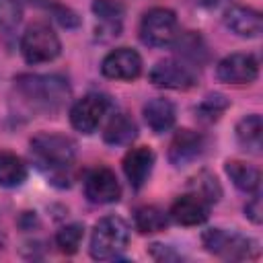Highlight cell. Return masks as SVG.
Segmentation results:
<instances>
[{
	"instance_id": "cell-1",
	"label": "cell",
	"mask_w": 263,
	"mask_h": 263,
	"mask_svg": "<svg viewBox=\"0 0 263 263\" xmlns=\"http://www.w3.org/2000/svg\"><path fill=\"white\" fill-rule=\"evenodd\" d=\"M21 92L37 107L41 109H60L70 99V86L62 76L55 74H33V76H21L18 78Z\"/></svg>"
},
{
	"instance_id": "cell-2",
	"label": "cell",
	"mask_w": 263,
	"mask_h": 263,
	"mask_svg": "<svg viewBox=\"0 0 263 263\" xmlns=\"http://www.w3.org/2000/svg\"><path fill=\"white\" fill-rule=\"evenodd\" d=\"M129 240V228L119 216H105L95 224L90 236V255L99 261L117 259Z\"/></svg>"
},
{
	"instance_id": "cell-3",
	"label": "cell",
	"mask_w": 263,
	"mask_h": 263,
	"mask_svg": "<svg viewBox=\"0 0 263 263\" xmlns=\"http://www.w3.org/2000/svg\"><path fill=\"white\" fill-rule=\"evenodd\" d=\"M76 146L70 138L60 134H39L31 140V156L35 162L51 173L64 171L74 162Z\"/></svg>"
},
{
	"instance_id": "cell-4",
	"label": "cell",
	"mask_w": 263,
	"mask_h": 263,
	"mask_svg": "<svg viewBox=\"0 0 263 263\" xmlns=\"http://www.w3.org/2000/svg\"><path fill=\"white\" fill-rule=\"evenodd\" d=\"M60 39L53 29L45 23H35L27 27L21 37V51L29 64H45L60 55Z\"/></svg>"
},
{
	"instance_id": "cell-5",
	"label": "cell",
	"mask_w": 263,
	"mask_h": 263,
	"mask_svg": "<svg viewBox=\"0 0 263 263\" xmlns=\"http://www.w3.org/2000/svg\"><path fill=\"white\" fill-rule=\"evenodd\" d=\"M179 37L177 14L168 8H152L140 21V39L152 47L173 45Z\"/></svg>"
},
{
	"instance_id": "cell-6",
	"label": "cell",
	"mask_w": 263,
	"mask_h": 263,
	"mask_svg": "<svg viewBox=\"0 0 263 263\" xmlns=\"http://www.w3.org/2000/svg\"><path fill=\"white\" fill-rule=\"evenodd\" d=\"M203 247L214 253L220 255L224 259H251L257 255V242L249 236H242L238 232H228L222 228H210L203 232Z\"/></svg>"
},
{
	"instance_id": "cell-7",
	"label": "cell",
	"mask_w": 263,
	"mask_h": 263,
	"mask_svg": "<svg viewBox=\"0 0 263 263\" xmlns=\"http://www.w3.org/2000/svg\"><path fill=\"white\" fill-rule=\"evenodd\" d=\"M107 111H109V99L99 92H88L74 103L70 111V121L78 132L90 134L99 127Z\"/></svg>"
},
{
	"instance_id": "cell-8",
	"label": "cell",
	"mask_w": 263,
	"mask_h": 263,
	"mask_svg": "<svg viewBox=\"0 0 263 263\" xmlns=\"http://www.w3.org/2000/svg\"><path fill=\"white\" fill-rule=\"evenodd\" d=\"M150 82L160 88L185 90L197 82V74L193 72L191 66H187L179 60H164V62H158L150 70Z\"/></svg>"
},
{
	"instance_id": "cell-9",
	"label": "cell",
	"mask_w": 263,
	"mask_h": 263,
	"mask_svg": "<svg viewBox=\"0 0 263 263\" xmlns=\"http://www.w3.org/2000/svg\"><path fill=\"white\" fill-rule=\"evenodd\" d=\"M101 72L113 80H134L142 72V58L136 49L117 47L105 55L101 64Z\"/></svg>"
},
{
	"instance_id": "cell-10",
	"label": "cell",
	"mask_w": 263,
	"mask_h": 263,
	"mask_svg": "<svg viewBox=\"0 0 263 263\" xmlns=\"http://www.w3.org/2000/svg\"><path fill=\"white\" fill-rule=\"evenodd\" d=\"M259 74V62L253 53H230L218 64V78L228 84H249Z\"/></svg>"
},
{
	"instance_id": "cell-11",
	"label": "cell",
	"mask_w": 263,
	"mask_h": 263,
	"mask_svg": "<svg viewBox=\"0 0 263 263\" xmlns=\"http://www.w3.org/2000/svg\"><path fill=\"white\" fill-rule=\"evenodd\" d=\"M84 193L92 203H113L119 199L121 187H119V181L111 168L99 166L86 175Z\"/></svg>"
},
{
	"instance_id": "cell-12",
	"label": "cell",
	"mask_w": 263,
	"mask_h": 263,
	"mask_svg": "<svg viewBox=\"0 0 263 263\" xmlns=\"http://www.w3.org/2000/svg\"><path fill=\"white\" fill-rule=\"evenodd\" d=\"M203 148H205V140L201 134L193 129H181L177 132V136L168 146V160L175 166H187L189 162L201 156Z\"/></svg>"
},
{
	"instance_id": "cell-13",
	"label": "cell",
	"mask_w": 263,
	"mask_h": 263,
	"mask_svg": "<svg viewBox=\"0 0 263 263\" xmlns=\"http://www.w3.org/2000/svg\"><path fill=\"white\" fill-rule=\"evenodd\" d=\"M208 216H210V201L199 193L181 195L171 208V218L183 226H197L205 222Z\"/></svg>"
},
{
	"instance_id": "cell-14",
	"label": "cell",
	"mask_w": 263,
	"mask_h": 263,
	"mask_svg": "<svg viewBox=\"0 0 263 263\" xmlns=\"http://www.w3.org/2000/svg\"><path fill=\"white\" fill-rule=\"evenodd\" d=\"M152 166H154V152L146 146L132 148L123 158V173H125L129 185L136 189H140L148 181Z\"/></svg>"
},
{
	"instance_id": "cell-15",
	"label": "cell",
	"mask_w": 263,
	"mask_h": 263,
	"mask_svg": "<svg viewBox=\"0 0 263 263\" xmlns=\"http://www.w3.org/2000/svg\"><path fill=\"white\" fill-rule=\"evenodd\" d=\"M224 25L238 37H259L263 29L261 14L249 6H230L224 12Z\"/></svg>"
},
{
	"instance_id": "cell-16",
	"label": "cell",
	"mask_w": 263,
	"mask_h": 263,
	"mask_svg": "<svg viewBox=\"0 0 263 263\" xmlns=\"http://www.w3.org/2000/svg\"><path fill=\"white\" fill-rule=\"evenodd\" d=\"M177 117L175 105L168 99H152L144 105V119L154 134H164L173 127Z\"/></svg>"
},
{
	"instance_id": "cell-17",
	"label": "cell",
	"mask_w": 263,
	"mask_h": 263,
	"mask_svg": "<svg viewBox=\"0 0 263 263\" xmlns=\"http://www.w3.org/2000/svg\"><path fill=\"white\" fill-rule=\"evenodd\" d=\"M236 140L238 144L251 152V154H261L263 148V123L259 115H247L238 121L236 125Z\"/></svg>"
},
{
	"instance_id": "cell-18",
	"label": "cell",
	"mask_w": 263,
	"mask_h": 263,
	"mask_svg": "<svg viewBox=\"0 0 263 263\" xmlns=\"http://www.w3.org/2000/svg\"><path fill=\"white\" fill-rule=\"evenodd\" d=\"M105 142L111 146H125L136 138V123L125 113H115L105 127Z\"/></svg>"
},
{
	"instance_id": "cell-19",
	"label": "cell",
	"mask_w": 263,
	"mask_h": 263,
	"mask_svg": "<svg viewBox=\"0 0 263 263\" xmlns=\"http://www.w3.org/2000/svg\"><path fill=\"white\" fill-rule=\"evenodd\" d=\"M92 12L101 21L103 29H109L111 35H119L123 21V4L119 0H95Z\"/></svg>"
},
{
	"instance_id": "cell-20",
	"label": "cell",
	"mask_w": 263,
	"mask_h": 263,
	"mask_svg": "<svg viewBox=\"0 0 263 263\" xmlns=\"http://www.w3.org/2000/svg\"><path fill=\"white\" fill-rule=\"evenodd\" d=\"M27 179V164L12 152H0V185L18 187Z\"/></svg>"
},
{
	"instance_id": "cell-21",
	"label": "cell",
	"mask_w": 263,
	"mask_h": 263,
	"mask_svg": "<svg viewBox=\"0 0 263 263\" xmlns=\"http://www.w3.org/2000/svg\"><path fill=\"white\" fill-rule=\"evenodd\" d=\"M226 173L228 177L232 179V183L240 189V191H247V193H253L259 189V181H261V175L255 166L251 164H245L240 160H230L226 162Z\"/></svg>"
},
{
	"instance_id": "cell-22",
	"label": "cell",
	"mask_w": 263,
	"mask_h": 263,
	"mask_svg": "<svg viewBox=\"0 0 263 263\" xmlns=\"http://www.w3.org/2000/svg\"><path fill=\"white\" fill-rule=\"evenodd\" d=\"M134 222H136V228L146 234V232H158V230H162L166 226L168 218L156 205H142V208L136 210Z\"/></svg>"
},
{
	"instance_id": "cell-23",
	"label": "cell",
	"mask_w": 263,
	"mask_h": 263,
	"mask_svg": "<svg viewBox=\"0 0 263 263\" xmlns=\"http://www.w3.org/2000/svg\"><path fill=\"white\" fill-rule=\"evenodd\" d=\"M82 240V226L80 224H70L64 226L58 234H55V242L60 247V251L64 253H76Z\"/></svg>"
},
{
	"instance_id": "cell-24",
	"label": "cell",
	"mask_w": 263,
	"mask_h": 263,
	"mask_svg": "<svg viewBox=\"0 0 263 263\" xmlns=\"http://www.w3.org/2000/svg\"><path fill=\"white\" fill-rule=\"evenodd\" d=\"M228 107V103H226V99L222 97V95H212V97H208L195 111H197V115H199V119H203V121H214V119H218L220 115H222V111Z\"/></svg>"
},
{
	"instance_id": "cell-25",
	"label": "cell",
	"mask_w": 263,
	"mask_h": 263,
	"mask_svg": "<svg viewBox=\"0 0 263 263\" xmlns=\"http://www.w3.org/2000/svg\"><path fill=\"white\" fill-rule=\"evenodd\" d=\"M21 21V6L16 0H0V29H12Z\"/></svg>"
},
{
	"instance_id": "cell-26",
	"label": "cell",
	"mask_w": 263,
	"mask_h": 263,
	"mask_svg": "<svg viewBox=\"0 0 263 263\" xmlns=\"http://www.w3.org/2000/svg\"><path fill=\"white\" fill-rule=\"evenodd\" d=\"M199 189H197V193L201 195V197H205L208 201H216L218 199V195H220V187H218V183H216V179L214 177H210L208 173H203V175H199Z\"/></svg>"
},
{
	"instance_id": "cell-27",
	"label": "cell",
	"mask_w": 263,
	"mask_h": 263,
	"mask_svg": "<svg viewBox=\"0 0 263 263\" xmlns=\"http://www.w3.org/2000/svg\"><path fill=\"white\" fill-rule=\"evenodd\" d=\"M245 216H249L255 224L261 222V197H259V195H255V197L247 203V208H245Z\"/></svg>"
},
{
	"instance_id": "cell-28",
	"label": "cell",
	"mask_w": 263,
	"mask_h": 263,
	"mask_svg": "<svg viewBox=\"0 0 263 263\" xmlns=\"http://www.w3.org/2000/svg\"><path fill=\"white\" fill-rule=\"evenodd\" d=\"M199 4H203V6H218L222 0H197Z\"/></svg>"
}]
</instances>
